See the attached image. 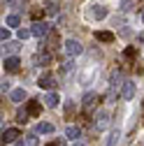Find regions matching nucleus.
Instances as JSON below:
<instances>
[{
  "mask_svg": "<svg viewBox=\"0 0 144 146\" xmlns=\"http://www.w3.org/2000/svg\"><path fill=\"white\" fill-rule=\"evenodd\" d=\"M63 51L67 53L70 58H75V56H79V53L84 51V46H81V42H77V40H72V37H70V40L63 42Z\"/></svg>",
  "mask_w": 144,
  "mask_h": 146,
  "instance_id": "nucleus-1",
  "label": "nucleus"
},
{
  "mask_svg": "<svg viewBox=\"0 0 144 146\" xmlns=\"http://www.w3.org/2000/svg\"><path fill=\"white\" fill-rule=\"evenodd\" d=\"M30 30H33V37L42 40V37L49 35V23H47V21H35V23L30 26Z\"/></svg>",
  "mask_w": 144,
  "mask_h": 146,
  "instance_id": "nucleus-2",
  "label": "nucleus"
},
{
  "mask_svg": "<svg viewBox=\"0 0 144 146\" xmlns=\"http://www.w3.org/2000/svg\"><path fill=\"white\" fill-rule=\"evenodd\" d=\"M107 127H109V111H98L95 114V130L100 132V130H107Z\"/></svg>",
  "mask_w": 144,
  "mask_h": 146,
  "instance_id": "nucleus-3",
  "label": "nucleus"
},
{
  "mask_svg": "<svg viewBox=\"0 0 144 146\" xmlns=\"http://www.w3.org/2000/svg\"><path fill=\"white\" fill-rule=\"evenodd\" d=\"M121 79H123V77H121V72H112V79H109V98H114L116 88L125 84V81H121Z\"/></svg>",
  "mask_w": 144,
  "mask_h": 146,
  "instance_id": "nucleus-4",
  "label": "nucleus"
},
{
  "mask_svg": "<svg viewBox=\"0 0 144 146\" xmlns=\"http://www.w3.org/2000/svg\"><path fill=\"white\" fill-rule=\"evenodd\" d=\"M37 86L44 88V90H49V93H53V88H56V79H53L51 74H44V77H40Z\"/></svg>",
  "mask_w": 144,
  "mask_h": 146,
  "instance_id": "nucleus-5",
  "label": "nucleus"
},
{
  "mask_svg": "<svg viewBox=\"0 0 144 146\" xmlns=\"http://www.w3.org/2000/svg\"><path fill=\"white\" fill-rule=\"evenodd\" d=\"M121 98H123V100H133V98H135V81L125 79V84H123V90H121Z\"/></svg>",
  "mask_w": 144,
  "mask_h": 146,
  "instance_id": "nucleus-6",
  "label": "nucleus"
},
{
  "mask_svg": "<svg viewBox=\"0 0 144 146\" xmlns=\"http://www.w3.org/2000/svg\"><path fill=\"white\" fill-rule=\"evenodd\" d=\"M19 65H21V60L16 58V56H7V58L3 60V67H5L7 72H16V70H19Z\"/></svg>",
  "mask_w": 144,
  "mask_h": 146,
  "instance_id": "nucleus-7",
  "label": "nucleus"
},
{
  "mask_svg": "<svg viewBox=\"0 0 144 146\" xmlns=\"http://www.w3.org/2000/svg\"><path fill=\"white\" fill-rule=\"evenodd\" d=\"M95 102H98V93L88 90V93L84 95V109H86V111H91V109L95 107Z\"/></svg>",
  "mask_w": 144,
  "mask_h": 146,
  "instance_id": "nucleus-8",
  "label": "nucleus"
},
{
  "mask_svg": "<svg viewBox=\"0 0 144 146\" xmlns=\"http://www.w3.org/2000/svg\"><path fill=\"white\" fill-rule=\"evenodd\" d=\"M51 132H53V125L47 123V121H40L35 125V135H51Z\"/></svg>",
  "mask_w": 144,
  "mask_h": 146,
  "instance_id": "nucleus-9",
  "label": "nucleus"
},
{
  "mask_svg": "<svg viewBox=\"0 0 144 146\" xmlns=\"http://www.w3.org/2000/svg\"><path fill=\"white\" fill-rule=\"evenodd\" d=\"M42 102H44V104H47L49 109H56V107H58V102H61V98H58L56 93H47Z\"/></svg>",
  "mask_w": 144,
  "mask_h": 146,
  "instance_id": "nucleus-10",
  "label": "nucleus"
},
{
  "mask_svg": "<svg viewBox=\"0 0 144 146\" xmlns=\"http://www.w3.org/2000/svg\"><path fill=\"white\" fill-rule=\"evenodd\" d=\"M9 100H12V102H16V104L23 102V100H26V88H14L12 93H9Z\"/></svg>",
  "mask_w": 144,
  "mask_h": 146,
  "instance_id": "nucleus-11",
  "label": "nucleus"
},
{
  "mask_svg": "<svg viewBox=\"0 0 144 146\" xmlns=\"http://www.w3.org/2000/svg\"><path fill=\"white\" fill-rule=\"evenodd\" d=\"M3 139H5V141L19 139V130H16V127H7V130H3Z\"/></svg>",
  "mask_w": 144,
  "mask_h": 146,
  "instance_id": "nucleus-12",
  "label": "nucleus"
},
{
  "mask_svg": "<svg viewBox=\"0 0 144 146\" xmlns=\"http://www.w3.org/2000/svg\"><path fill=\"white\" fill-rule=\"evenodd\" d=\"M91 16H93L95 21H102L105 16H107V9H105L102 5H95V7H93V12H91Z\"/></svg>",
  "mask_w": 144,
  "mask_h": 146,
  "instance_id": "nucleus-13",
  "label": "nucleus"
},
{
  "mask_svg": "<svg viewBox=\"0 0 144 146\" xmlns=\"http://www.w3.org/2000/svg\"><path fill=\"white\" fill-rule=\"evenodd\" d=\"M5 26H7V28H19V26H21L19 14H9L7 19H5Z\"/></svg>",
  "mask_w": 144,
  "mask_h": 146,
  "instance_id": "nucleus-14",
  "label": "nucleus"
},
{
  "mask_svg": "<svg viewBox=\"0 0 144 146\" xmlns=\"http://www.w3.org/2000/svg\"><path fill=\"white\" fill-rule=\"evenodd\" d=\"M3 51L7 53V56H14V53L19 51V44H16V42H5L3 44Z\"/></svg>",
  "mask_w": 144,
  "mask_h": 146,
  "instance_id": "nucleus-15",
  "label": "nucleus"
},
{
  "mask_svg": "<svg viewBox=\"0 0 144 146\" xmlns=\"http://www.w3.org/2000/svg\"><path fill=\"white\" fill-rule=\"evenodd\" d=\"M35 63H40V65H49L51 63V56H49V53H37V56H35Z\"/></svg>",
  "mask_w": 144,
  "mask_h": 146,
  "instance_id": "nucleus-16",
  "label": "nucleus"
},
{
  "mask_svg": "<svg viewBox=\"0 0 144 146\" xmlns=\"http://www.w3.org/2000/svg\"><path fill=\"white\" fill-rule=\"evenodd\" d=\"M79 135H81V132H79V127H75V125H70L67 130H65V137H67V139H77Z\"/></svg>",
  "mask_w": 144,
  "mask_h": 146,
  "instance_id": "nucleus-17",
  "label": "nucleus"
},
{
  "mask_svg": "<svg viewBox=\"0 0 144 146\" xmlns=\"http://www.w3.org/2000/svg\"><path fill=\"white\" fill-rule=\"evenodd\" d=\"M30 35H33V30H30V28H19V33H16V37H19V40H28Z\"/></svg>",
  "mask_w": 144,
  "mask_h": 146,
  "instance_id": "nucleus-18",
  "label": "nucleus"
},
{
  "mask_svg": "<svg viewBox=\"0 0 144 146\" xmlns=\"http://www.w3.org/2000/svg\"><path fill=\"white\" fill-rule=\"evenodd\" d=\"M9 37H12L9 28H5V26H3V28H0V40H3V44H5V42H9Z\"/></svg>",
  "mask_w": 144,
  "mask_h": 146,
  "instance_id": "nucleus-19",
  "label": "nucleus"
},
{
  "mask_svg": "<svg viewBox=\"0 0 144 146\" xmlns=\"http://www.w3.org/2000/svg\"><path fill=\"white\" fill-rule=\"evenodd\" d=\"M95 37H98L100 42H112V40H114V35H112V33H98Z\"/></svg>",
  "mask_w": 144,
  "mask_h": 146,
  "instance_id": "nucleus-20",
  "label": "nucleus"
},
{
  "mask_svg": "<svg viewBox=\"0 0 144 146\" xmlns=\"http://www.w3.org/2000/svg\"><path fill=\"white\" fill-rule=\"evenodd\" d=\"M119 137H121V132H119V130H112V135H109V141H107V146H114V144L119 141Z\"/></svg>",
  "mask_w": 144,
  "mask_h": 146,
  "instance_id": "nucleus-21",
  "label": "nucleus"
},
{
  "mask_svg": "<svg viewBox=\"0 0 144 146\" xmlns=\"http://www.w3.org/2000/svg\"><path fill=\"white\" fill-rule=\"evenodd\" d=\"M37 144H40L37 135H28V137H26V146H37Z\"/></svg>",
  "mask_w": 144,
  "mask_h": 146,
  "instance_id": "nucleus-22",
  "label": "nucleus"
},
{
  "mask_svg": "<svg viewBox=\"0 0 144 146\" xmlns=\"http://www.w3.org/2000/svg\"><path fill=\"white\" fill-rule=\"evenodd\" d=\"M133 5H135V0H121V9H123V12H130Z\"/></svg>",
  "mask_w": 144,
  "mask_h": 146,
  "instance_id": "nucleus-23",
  "label": "nucleus"
},
{
  "mask_svg": "<svg viewBox=\"0 0 144 146\" xmlns=\"http://www.w3.org/2000/svg\"><path fill=\"white\" fill-rule=\"evenodd\" d=\"M12 81H3L0 84V90H3V93H12V86H9Z\"/></svg>",
  "mask_w": 144,
  "mask_h": 146,
  "instance_id": "nucleus-24",
  "label": "nucleus"
},
{
  "mask_svg": "<svg viewBox=\"0 0 144 146\" xmlns=\"http://www.w3.org/2000/svg\"><path fill=\"white\" fill-rule=\"evenodd\" d=\"M72 67H75L72 60H65V63H63V72H72Z\"/></svg>",
  "mask_w": 144,
  "mask_h": 146,
  "instance_id": "nucleus-25",
  "label": "nucleus"
},
{
  "mask_svg": "<svg viewBox=\"0 0 144 146\" xmlns=\"http://www.w3.org/2000/svg\"><path fill=\"white\" fill-rule=\"evenodd\" d=\"M3 3L9 5V7H16V5H19V0H3Z\"/></svg>",
  "mask_w": 144,
  "mask_h": 146,
  "instance_id": "nucleus-26",
  "label": "nucleus"
},
{
  "mask_svg": "<svg viewBox=\"0 0 144 146\" xmlns=\"http://www.w3.org/2000/svg\"><path fill=\"white\" fill-rule=\"evenodd\" d=\"M72 109H75V104H72V102L67 100V104H65V111H67V114H72Z\"/></svg>",
  "mask_w": 144,
  "mask_h": 146,
  "instance_id": "nucleus-27",
  "label": "nucleus"
},
{
  "mask_svg": "<svg viewBox=\"0 0 144 146\" xmlns=\"http://www.w3.org/2000/svg\"><path fill=\"white\" fill-rule=\"evenodd\" d=\"M12 146H26V144H23V141H14Z\"/></svg>",
  "mask_w": 144,
  "mask_h": 146,
  "instance_id": "nucleus-28",
  "label": "nucleus"
},
{
  "mask_svg": "<svg viewBox=\"0 0 144 146\" xmlns=\"http://www.w3.org/2000/svg\"><path fill=\"white\" fill-rule=\"evenodd\" d=\"M72 146H84V141H75V144H72Z\"/></svg>",
  "mask_w": 144,
  "mask_h": 146,
  "instance_id": "nucleus-29",
  "label": "nucleus"
},
{
  "mask_svg": "<svg viewBox=\"0 0 144 146\" xmlns=\"http://www.w3.org/2000/svg\"><path fill=\"white\" fill-rule=\"evenodd\" d=\"M49 146H61V141H53V144H49Z\"/></svg>",
  "mask_w": 144,
  "mask_h": 146,
  "instance_id": "nucleus-30",
  "label": "nucleus"
},
{
  "mask_svg": "<svg viewBox=\"0 0 144 146\" xmlns=\"http://www.w3.org/2000/svg\"><path fill=\"white\" fill-rule=\"evenodd\" d=\"M142 23H144V12H142Z\"/></svg>",
  "mask_w": 144,
  "mask_h": 146,
  "instance_id": "nucleus-31",
  "label": "nucleus"
}]
</instances>
